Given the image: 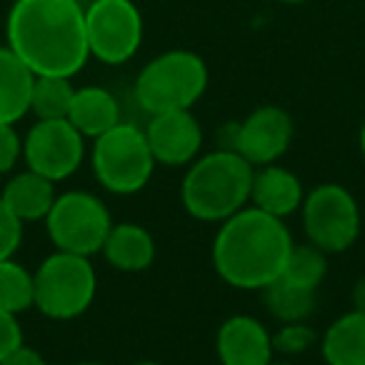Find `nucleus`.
<instances>
[{"mask_svg":"<svg viewBox=\"0 0 365 365\" xmlns=\"http://www.w3.org/2000/svg\"><path fill=\"white\" fill-rule=\"evenodd\" d=\"M6 33L8 48L36 76L73 78L91 58L78 0H16Z\"/></svg>","mask_w":365,"mask_h":365,"instance_id":"f257e3e1","label":"nucleus"},{"mask_svg":"<svg viewBox=\"0 0 365 365\" xmlns=\"http://www.w3.org/2000/svg\"><path fill=\"white\" fill-rule=\"evenodd\" d=\"M293 245L283 220L253 205L223 220L213 240V268L233 288L265 290L283 275Z\"/></svg>","mask_w":365,"mask_h":365,"instance_id":"f03ea898","label":"nucleus"},{"mask_svg":"<svg viewBox=\"0 0 365 365\" xmlns=\"http://www.w3.org/2000/svg\"><path fill=\"white\" fill-rule=\"evenodd\" d=\"M255 168L233 148L205 153L182 178V208L203 223H223L250 203Z\"/></svg>","mask_w":365,"mask_h":365,"instance_id":"7ed1b4c3","label":"nucleus"},{"mask_svg":"<svg viewBox=\"0 0 365 365\" xmlns=\"http://www.w3.org/2000/svg\"><path fill=\"white\" fill-rule=\"evenodd\" d=\"M208 88V68L190 51H168L153 58L135 81V101L148 115L190 110Z\"/></svg>","mask_w":365,"mask_h":365,"instance_id":"20e7f679","label":"nucleus"},{"mask_svg":"<svg viewBox=\"0 0 365 365\" xmlns=\"http://www.w3.org/2000/svg\"><path fill=\"white\" fill-rule=\"evenodd\" d=\"M91 160L96 180L115 195H133L143 190L155 168L145 130L123 120L96 138Z\"/></svg>","mask_w":365,"mask_h":365,"instance_id":"39448f33","label":"nucleus"},{"mask_svg":"<svg viewBox=\"0 0 365 365\" xmlns=\"http://www.w3.org/2000/svg\"><path fill=\"white\" fill-rule=\"evenodd\" d=\"M36 308L53 320H73L91 308L98 278L91 258L66 250L48 255L33 273Z\"/></svg>","mask_w":365,"mask_h":365,"instance_id":"423d86ee","label":"nucleus"},{"mask_svg":"<svg viewBox=\"0 0 365 365\" xmlns=\"http://www.w3.org/2000/svg\"><path fill=\"white\" fill-rule=\"evenodd\" d=\"M46 225L58 250L91 258L103 250L113 220L101 198L83 190H68L56 198Z\"/></svg>","mask_w":365,"mask_h":365,"instance_id":"0eeeda50","label":"nucleus"},{"mask_svg":"<svg viewBox=\"0 0 365 365\" xmlns=\"http://www.w3.org/2000/svg\"><path fill=\"white\" fill-rule=\"evenodd\" d=\"M303 228L308 243L323 253H343L358 240L360 208L348 188L338 182L315 185L303 198Z\"/></svg>","mask_w":365,"mask_h":365,"instance_id":"6e6552de","label":"nucleus"},{"mask_svg":"<svg viewBox=\"0 0 365 365\" xmlns=\"http://www.w3.org/2000/svg\"><path fill=\"white\" fill-rule=\"evenodd\" d=\"M88 51L106 66H123L143 43V16L133 0H93L86 8Z\"/></svg>","mask_w":365,"mask_h":365,"instance_id":"1a4fd4ad","label":"nucleus"},{"mask_svg":"<svg viewBox=\"0 0 365 365\" xmlns=\"http://www.w3.org/2000/svg\"><path fill=\"white\" fill-rule=\"evenodd\" d=\"M83 140L86 138L71 125L68 118H63V120H38L23 140L26 168L41 173L53 182L66 180L81 168L83 155H86Z\"/></svg>","mask_w":365,"mask_h":365,"instance_id":"9d476101","label":"nucleus"},{"mask_svg":"<svg viewBox=\"0 0 365 365\" xmlns=\"http://www.w3.org/2000/svg\"><path fill=\"white\" fill-rule=\"evenodd\" d=\"M293 140V120L278 106L255 108L243 123L233 130V148L253 168L273 165L285 155Z\"/></svg>","mask_w":365,"mask_h":365,"instance_id":"9b49d317","label":"nucleus"},{"mask_svg":"<svg viewBox=\"0 0 365 365\" xmlns=\"http://www.w3.org/2000/svg\"><path fill=\"white\" fill-rule=\"evenodd\" d=\"M143 130L155 163L163 165H188L203 148V128L190 110H168L150 115V123Z\"/></svg>","mask_w":365,"mask_h":365,"instance_id":"f8f14e48","label":"nucleus"},{"mask_svg":"<svg viewBox=\"0 0 365 365\" xmlns=\"http://www.w3.org/2000/svg\"><path fill=\"white\" fill-rule=\"evenodd\" d=\"M215 350L223 365H270L275 353L273 335L250 315L225 320L215 335Z\"/></svg>","mask_w":365,"mask_h":365,"instance_id":"ddd939ff","label":"nucleus"},{"mask_svg":"<svg viewBox=\"0 0 365 365\" xmlns=\"http://www.w3.org/2000/svg\"><path fill=\"white\" fill-rule=\"evenodd\" d=\"M303 182L295 173L280 165H263L255 168L253 185H250V203L260 208L263 213L275 218H288L303 205Z\"/></svg>","mask_w":365,"mask_h":365,"instance_id":"4468645a","label":"nucleus"},{"mask_svg":"<svg viewBox=\"0 0 365 365\" xmlns=\"http://www.w3.org/2000/svg\"><path fill=\"white\" fill-rule=\"evenodd\" d=\"M56 198V182L48 180L41 173L31 170V168L13 175L6 188H3V195H0L6 208L21 223H33V220L48 218Z\"/></svg>","mask_w":365,"mask_h":365,"instance_id":"2eb2a0df","label":"nucleus"},{"mask_svg":"<svg viewBox=\"0 0 365 365\" xmlns=\"http://www.w3.org/2000/svg\"><path fill=\"white\" fill-rule=\"evenodd\" d=\"M68 120L83 138L96 140L120 123V106H118L115 96L106 88H78L73 96L71 110H68Z\"/></svg>","mask_w":365,"mask_h":365,"instance_id":"dca6fc26","label":"nucleus"},{"mask_svg":"<svg viewBox=\"0 0 365 365\" xmlns=\"http://www.w3.org/2000/svg\"><path fill=\"white\" fill-rule=\"evenodd\" d=\"M101 253L115 270L140 273V270L150 268L153 258H155V240L138 223H113Z\"/></svg>","mask_w":365,"mask_h":365,"instance_id":"f3484780","label":"nucleus"},{"mask_svg":"<svg viewBox=\"0 0 365 365\" xmlns=\"http://www.w3.org/2000/svg\"><path fill=\"white\" fill-rule=\"evenodd\" d=\"M36 73L11 51L0 48V123L16 125L26 113H31V96Z\"/></svg>","mask_w":365,"mask_h":365,"instance_id":"a211bd4d","label":"nucleus"},{"mask_svg":"<svg viewBox=\"0 0 365 365\" xmlns=\"http://www.w3.org/2000/svg\"><path fill=\"white\" fill-rule=\"evenodd\" d=\"M320 353L328 365H365V313L350 310L330 323Z\"/></svg>","mask_w":365,"mask_h":365,"instance_id":"6ab92c4d","label":"nucleus"},{"mask_svg":"<svg viewBox=\"0 0 365 365\" xmlns=\"http://www.w3.org/2000/svg\"><path fill=\"white\" fill-rule=\"evenodd\" d=\"M270 315L280 323H305L315 310V290H303L285 280H275L263 290Z\"/></svg>","mask_w":365,"mask_h":365,"instance_id":"aec40b11","label":"nucleus"},{"mask_svg":"<svg viewBox=\"0 0 365 365\" xmlns=\"http://www.w3.org/2000/svg\"><path fill=\"white\" fill-rule=\"evenodd\" d=\"M76 88L71 78L61 76H36L31 96V113L38 120H63L71 110Z\"/></svg>","mask_w":365,"mask_h":365,"instance_id":"412c9836","label":"nucleus"},{"mask_svg":"<svg viewBox=\"0 0 365 365\" xmlns=\"http://www.w3.org/2000/svg\"><path fill=\"white\" fill-rule=\"evenodd\" d=\"M33 305H36L33 273H28L26 265L16 263L13 258L0 260V310L21 315Z\"/></svg>","mask_w":365,"mask_h":365,"instance_id":"4be33fe9","label":"nucleus"},{"mask_svg":"<svg viewBox=\"0 0 365 365\" xmlns=\"http://www.w3.org/2000/svg\"><path fill=\"white\" fill-rule=\"evenodd\" d=\"M320 248H315L313 243L305 245H293L288 260H285V268L280 280L295 285V288L303 290H315L320 283H323L325 273H328V260Z\"/></svg>","mask_w":365,"mask_h":365,"instance_id":"5701e85b","label":"nucleus"},{"mask_svg":"<svg viewBox=\"0 0 365 365\" xmlns=\"http://www.w3.org/2000/svg\"><path fill=\"white\" fill-rule=\"evenodd\" d=\"M318 335L310 325L305 323H283L280 330L273 335V350L283 355H300L308 353L310 348L315 345Z\"/></svg>","mask_w":365,"mask_h":365,"instance_id":"b1692460","label":"nucleus"},{"mask_svg":"<svg viewBox=\"0 0 365 365\" xmlns=\"http://www.w3.org/2000/svg\"><path fill=\"white\" fill-rule=\"evenodd\" d=\"M23 243V223L6 208L0 200V260H8L16 255Z\"/></svg>","mask_w":365,"mask_h":365,"instance_id":"393cba45","label":"nucleus"},{"mask_svg":"<svg viewBox=\"0 0 365 365\" xmlns=\"http://www.w3.org/2000/svg\"><path fill=\"white\" fill-rule=\"evenodd\" d=\"M23 158V140L18 135L16 125L0 123V175L11 173Z\"/></svg>","mask_w":365,"mask_h":365,"instance_id":"a878e982","label":"nucleus"},{"mask_svg":"<svg viewBox=\"0 0 365 365\" xmlns=\"http://www.w3.org/2000/svg\"><path fill=\"white\" fill-rule=\"evenodd\" d=\"M18 345H23V328L18 323V315L0 310V360L11 355Z\"/></svg>","mask_w":365,"mask_h":365,"instance_id":"bb28decb","label":"nucleus"},{"mask_svg":"<svg viewBox=\"0 0 365 365\" xmlns=\"http://www.w3.org/2000/svg\"><path fill=\"white\" fill-rule=\"evenodd\" d=\"M0 365H48V360L38 353L36 348H28V345H18L11 355L0 360Z\"/></svg>","mask_w":365,"mask_h":365,"instance_id":"cd10ccee","label":"nucleus"},{"mask_svg":"<svg viewBox=\"0 0 365 365\" xmlns=\"http://www.w3.org/2000/svg\"><path fill=\"white\" fill-rule=\"evenodd\" d=\"M353 308L365 313V275L355 283V288H353Z\"/></svg>","mask_w":365,"mask_h":365,"instance_id":"c85d7f7f","label":"nucleus"},{"mask_svg":"<svg viewBox=\"0 0 365 365\" xmlns=\"http://www.w3.org/2000/svg\"><path fill=\"white\" fill-rule=\"evenodd\" d=\"M360 153H363V158H365V123H363V128H360Z\"/></svg>","mask_w":365,"mask_h":365,"instance_id":"c756f323","label":"nucleus"},{"mask_svg":"<svg viewBox=\"0 0 365 365\" xmlns=\"http://www.w3.org/2000/svg\"><path fill=\"white\" fill-rule=\"evenodd\" d=\"M278 3H288V6H298V3H308V0H278Z\"/></svg>","mask_w":365,"mask_h":365,"instance_id":"7c9ffc66","label":"nucleus"},{"mask_svg":"<svg viewBox=\"0 0 365 365\" xmlns=\"http://www.w3.org/2000/svg\"><path fill=\"white\" fill-rule=\"evenodd\" d=\"M270 365H293L290 360H270Z\"/></svg>","mask_w":365,"mask_h":365,"instance_id":"2f4dec72","label":"nucleus"},{"mask_svg":"<svg viewBox=\"0 0 365 365\" xmlns=\"http://www.w3.org/2000/svg\"><path fill=\"white\" fill-rule=\"evenodd\" d=\"M76 365H103V363H96V360H81V363H76Z\"/></svg>","mask_w":365,"mask_h":365,"instance_id":"473e14b6","label":"nucleus"},{"mask_svg":"<svg viewBox=\"0 0 365 365\" xmlns=\"http://www.w3.org/2000/svg\"><path fill=\"white\" fill-rule=\"evenodd\" d=\"M135 365H160V363H153V360H143V363H135Z\"/></svg>","mask_w":365,"mask_h":365,"instance_id":"72a5a7b5","label":"nucleus"}]
</instances>
